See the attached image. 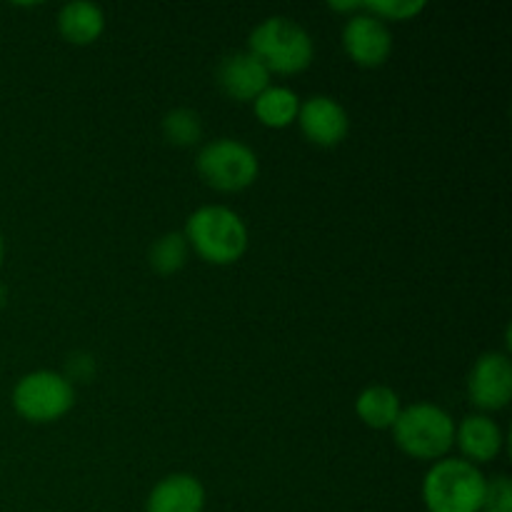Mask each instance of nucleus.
Returning a JSON list of instances; mask_svg holds the SVG:
<instances>
[{"instance_id": "obj_1", "label": "nucleus", "mask_w": 512, "mask_h": 512, "mask_svg": "<svg viewBox=\"0 0 512 512\" xmlns=\"http://www.w3.org/2000/svg\"><path fill=\"white\" fill-rule=\"evenodd\" d=\"M183 238L188 248L210 265H233L248 250L243 218L225 205H203L190 213Z\"/></svg>"}, {"instance_id": "obj_2", "label": "nucleus", "mask_w": 512, "mask_h": 512, "mask_svg": "<svg viewBox=\"0 0 512 512\" xmlns=\"http://www.w3.org/2000/svg\"><path fill=\"white\" fill-rule=\"evenodd\" d=\"M393 440L408 458L438 463L455 445V420L435 403H413L400 410Z\"/></svg>"}, {"instance_id": "obj_3", "label": "nucleus", "mask_w": 512, "mask_h": 512, "mask_svg": "<svg viewBox=\"0 0 512 512\" xmlns=\"http://www.w3.org/2000/svg\"><path fill=\"white\" fill-rule=\"evenodd\" d=\"M248 50L268 68L270 75H298L313 63V38L303 25L285 15H273L255 25Z\"/></svg>"}, {"instance_id": "obj_4", "label": "nucleus", "mask_w": 512, "mask_h": 512, "mask_svg": "<svg viewBox=\"0 0 512 512\" xmlns=\"http://www.w3.org/2000/svg\"><path fill=\"white\" fill-rule=\"evenodd\" d=\"M485 475L463 458H443L423 478V503L428 512H483Z\"/></svg>"}, {"instance_id": "obj_5", "label": "nucleus", "mask_w": 512, "mask_h": 512, "mask_svg": "<svg viewBox=\"0 0 512 512\" xmlns=\"http://www.w3.org/2000/svg\"><path fill=\"white\" fill-rule=\"evenodd\" d=\"M200 178L218 193H240L258 180L260 160L250 145L235 138H218L203 145L195 160Z\"/></svg>"}, {"instance_id": "obj_6", "label": "nucleus", "mask_w": 512, "mask_h": 512, "mask_svg": "<svg viewBox=\"0 0 512 512\" xmlns=\"http://www.w3.org/2000/svg\"><path fill=\"white\" fill-rule=\"evenodd\" d=\"M75 405V388L65 375L35 370L23 375L13 388V408L23 420L35 425L55 423Z\"/></svg>"}, {"instance_id": "obj_7", "label": "nucleus", "mask_w": 512, "mask_h": 512, "mask_svg": "<svg viewBox=\"0 0 512 512\" xmlns=\"http://www.w3.org/2000/svg\"><path fill=\"white\" fill-rule=\"evenodd\" d=\"M343 50L360 68H380L393 53V33L383 20L360 8L345 20Z\"/></svg>"}, {"instance_id": "obj_8", "label": "nucleus", "mask_w": 512, "mask_h": 512, "mask_svg": "<svg viewBox=\"0 0 512 512\" xmlns=\"http://www.w3.org/2000/svg\"><path fill=\"white\" fill-rule=\"evenodd\" d=\"M470 403L485 413L508 408L512 400V363L505 353H485L468 375Z\"/></svg>"}, {"instance_id": "obj_9", "label": "nucleus", "mask_w": 512, "mask_h": 512, "mask_svg": "<svg viewBox=\"0 0 512 512\" xmlns=\"http://www.w3.org/2000/svg\"><path fill=\"white\" fill-rule=\"evenodd\" d=\"M295 123L303 130L305 140L318 148H335L350 133L348 110L330 95H313L303 100Z\"/></svg>"}, {"instance_id": "obj_10", "label": "nucleus", "mask_w": 512, "mask_h": 512, "mask_svg": "<svg viewBox=\"0 0 512 512\" xmlns=\"http://www.w3.org/2000/svg\"><path fill=\"white\" fill-rule=\"evenodd\" d=\"M218 85L228 98L238 103H253L270 85V73L250 50L223 58L218 68Z\"/></svg>"}, {"instance_id": "obj_11", "label": "nucleus", "mask_w": 512, "mask_h": 512, "mask_svg": "<svg viewBox=\"0 0 512 512\" xmlns=\"http://www.w3.org/2000/svg\"><path fill=\"white\" fill-rule=\"evenodd\" d=\"M455 445L468 463H493L503 450V430L490 415H468L455 425Z\"/></svg>"}, {"instance_id": "obj_12", "label": "nucleus", "mask_w": 512, "mask_h": 512, "mask_svg": "<svg viewBox=\"0 0 512 512\" xmlns=\"http://www.w3.org/2000/svg\"><path fill=\"white\" fill-rule=\"evenodd\" d=\"M205 488L195 475H165L145 500V512H203Z\"/></svg>"}, {"instance_id": "obj_13", "label": "nucleus", "mask_w": 512, "mask_h": 512, "mask_svg": "<svg viewBox=\"0 0 512 512\" xmlns=\"http://www.w3.org/2000/svg\"><path fill=\"white\" fill-rule=\"evenodd\" d=\"M58 30L68 43L90 45L103 35L105 15L95 3H68L58 13Z\"/></svg>"}, {"instance_id": "obj_14", "label": "nucleus", "mask_w": 512, "mask_h": 512, "mask_svg": "<svg viewBox=\"0 0 512 512\" xmlns=\"http://www.w3.org/2000/svg\"><path fill=\"white\" fill-rule=\"evenodd\" d=\"M403 403L400 395L388 385H368L363 393L355 398V413L363 420V425L373 430H390L398 420Z\"/></svg>"}, {"instance_id": "obj_15", "label": "nucleus", "mask_w": 512, "mask_h": 512, "mask_svg": "<svg viewBox=\"0 0 512 512\" xmlns=\"http://www.w3.org/2000/svg\"><path fill=\"white\" fill-rule=\"evenodd\" d=\"M255 118L265 125V128L283 130L298 120L300 98L285 85H268L258 98L253 100Z\"/></svg>"}, {"instance_id": "obj_16", "label": "nucleus", "mask_w": 512, "mask_h": 512, "mask_svg": "<svg viewBox=\"0 0 512 512\" xmlns=\"http://www.w3.org/2000/svg\"><path fill=\"white\" fill-rule=\"evenodd\" d=\"M188 255L190 248L185 243L183 233H165L150 245L148 263L158 275H175L188 263Z\"/></svg>"}, {"instance_id": "obj_17", "label": "nucleus", "mask_w": 512, "mask_h": 512, "mask_svg": "<svg viewBox=\"0 0 512 512\" xmlns=\"http://www.w3.org/2000/svg\"><path fill=\"white\" fill-rule=\"evenodd\" d=\"M163 135L170 145L193 148L203 138V120L195 110L175 108L163 118Z\"/></svg>"}, {"instance_id": "obj_18", "label": "nucleus", "mask_w": 512, "mask_h": 512, "mask_svg": "<svg viewBox=\"0 0 512 512\" xmlns=\"http://www.w3.org/2000/svg\"><path fill=\"white\" fill-rule=\"evenodd\" d=\"M360 8L388 25L418 18L425 10V3L423 0H368V3H360Z\"/></svg>"}, {"instance_id": "obj_19", "label": "nucleus", "mask_w": 512, "mask_h": 512, "mask_svg": "<svg viewBox=\"0 0 512 512\" xmlns=\"http://www.w3.org/2000/svg\"><path fill=\"white\" fill-rule=\"evenodd\" d=\"M483 510L490 512H512V485L510 478L498 475L493 480H485V505Z\"/></svg>"}, {"instance_id": "obj_20", "label": "nucleus", "mask_w": 512, "mask_h": 512, "mask_svg": "<svg viewBox=\"0 0 512 512\" xmlns=\"http://www.w3.org/2000/svg\"><path fill=\"white\" fill-rule=\"evenodd\" d=\"M95 373V360L90 358V355H85V353H78V355H73V358H70V363H68V375H65V378L70 380V383H73V380H90V375Z\"/></svg>"}, {"instance_id": "obj_21", "label": "nucleus", "mask_w": 512, "mask_h": 512, "mask_svg": "<svg viewBox=\"0 0 512 512\" xmlns=\"http://www.w3.org/2000/svg\"><path fill=\"white\" fill-rule=\"evenodd\" d=\"M330 10H335V13H358L360 3H330Z\"/></svg>"}, {"instance_id": "obj_22", "label": "nucleus", "mask_w": 512, "mask_h": 512, "mask_svg": "<svg viewBox=\"0 0 512 512\" xmlns=\"http://www.w3.org/2000/svg\"><path fill=\"white\" fill-rule=\"evenodd\" d=\"M3 255H5V245H3V235H0V263H3Z\"/></svg>"}, {"instance_id": "obj_23", "label": "nucleus", "mask_w": 512, "mask_h": 512, "mask_svg": "<svg viewBox=\"0 0 512 512\" xmlns=\"http://www.w3.org/2000/svg\"><path fill=\"white\" fill-rule=\"evenodd\" d=\"M3 305H5V288L0 285V308H3Z\"/></svg>"}, {"instance_id": "obj_24", "label": "nucleus", "mask_w": 512, "mask_h": 512, "mask_svg": "<svg viewBox=\"0 0 512 512\" xmlns=\"http://www.w3.org/2000/svg\"><path fill=\"white\" fill-rule=\"evenodd\" d=\"M483 512H490V510H483Z\"/></svg>"}]
</instances>
